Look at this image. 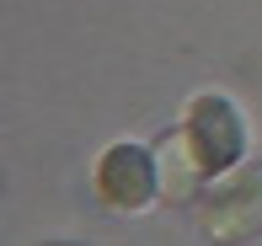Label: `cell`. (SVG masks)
Listing matches in <instances>:
<instances>
[{"mask_svg": "<svg viewBox=\"0 0 262 246\" xmlns=\"http://www.w3.org/2000/svg\"><path fill=\"white\" fill-rule=\"evenodd\" d=\"M97 193H102V204L123 209V214L156 204V198H161V166H156V155L139 150V145H113L97 161Z\"/></svg>", "mask_w": 262, "mask_h": 246, "instance_id": "2", "label": "cell"}, {"mask_svg": "<svg viewBox=\"0 0 262 246\" xmlns=\"http://www.w3.org/2000/svg\"><path fill=\"white\" fill-rule=\"evenodd\" d=\"M187 139H193L198 161H204L209 171H230L235 161H241V145H246V123L241 113L230 107L225 97H198L193 107H187Z\"/></svg>", "mask_w": 262, "mask_h": 246, "instance_id": "3", "label": "cell"}, {"mask_svg": "<svg viewBox=\"0 0 262 246\" xmlns=\"http://www.w3.org/2000/svg\"><path fill=\"white\" fill-rule=\"evenodd\" d=\"M156 166H161V198L166 204H187V198L204 187V177H209V166L198 161V150H193L187 134H166L161 139L156 145Z\"/></svg>", "mask_w": 262, "mask_h": 246, "instance_id": "4", "label": "cell"}, {"mask_svg": "<svg viewBox=\"0 0 262 246\" xmlns=\"http://www.w3.org/2000/svg\"><path fill=\"white\" fill-rule=\"evenodd\" d=\"M204 236L214 246H246L262 236V161L225 171L204 193Z\"/></svg>", "mask_w": 262, "mask_h": 246, "instance_id": "1", "label": "cell"}]
</instances>
